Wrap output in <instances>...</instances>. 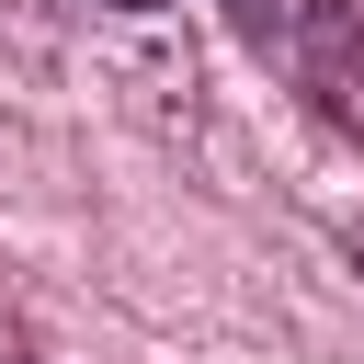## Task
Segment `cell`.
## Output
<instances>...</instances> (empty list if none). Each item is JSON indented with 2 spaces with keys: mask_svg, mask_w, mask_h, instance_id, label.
<instances>
[{
  "mask_svg": "<svg viewBox=\"0 0 364 364\" xmlns=\"http://www.w3.org/2000/svg\"><path fill=\"white\" fill-rule=\"evenodd\" d=\"M307 80H318V102H330L341 125H364V0H318V23H307Z\"/></svg>",
  "mask_w": 364,
  "mask_h": 364,
  "instance_id": "6da1fadb",
  "label": "cell"
},
{
  "mask_svg": "<svg viewBox=\"0 0 364 364\" xmlns=\"http://www.w3.org/2000/svg\"><path fill=\"white\" fill-rule=\"evenodd\" d=\"M228 23H239L250 46H273V23H284V0H228Z\"/></svg>",
  "mask_w": 364,
  "mask_h": 364,
  "instance_id": "7a4b0ae2",
  "label": "cell"
},
{
  "mask_svg": "<svg viewBox=\"0 0 364 364\" xmlns=\"http://www.w3.org/2000/svg\"><path fill=\"white\" fill-rule=\"evenodd\" d=\"M341 250H353V273H364V216H353V239H341Z\"/></svg>",
  "mask_w": 364,
  "mask_h": 364,
  "instance_id": "3957f363",
  "label": "cell"
},
{
  "mask_svg": "<svg viewBox=\"0 0 364 364\" xmlns=\"http://www.w3.org/2000/svg\"><path fill=\"white\" fill-rule=\"evenodd\" d=\"M114 11H159V0H114Z\"/></svg>",
  "mask_w": 364,
  "mask_h": 364,
  "instance_id": "277c9868",
  "label": "cell"
}]
</instances>
